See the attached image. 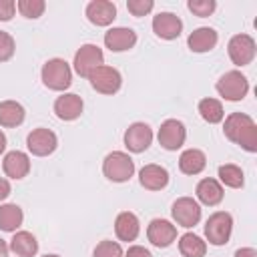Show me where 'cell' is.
<instances>
[{"mask_svg": "<svg viewBox=\"0 0 257 257\" xmlns=\"http://www.w3.org/2000/svg\"><path fill=\"white\" fill-rule=\"evenodd\" d=\"M223 133L231 143L239 145L247 153H255L257 151V124L249 114L231 112L225 118Z\"/></svg>", "mask_w": 257, "mask_h": 257, "instance_id": "cell-1", "label": "cell"}, {"mask_svg": "<svg viewBox=\"0 0 257 257\" xmlns=\"http://www.w3.org/2000/svg\"><path fill=\"white\" fill-rule=\"evenodd\" d=\"M42 82L50 90H66L72 84V70L70 64L62 58H50L42 66Z\"/></svg>", "mask_w": 257, "mask_h": 257, "instance_id": "cell-2", "label": "cell"}, {"mask_svg": "<svg viewBox=\"0 0 257 257\" xmlns=\"http://www.w3.org/2000/svg\"><path fill=\"white\" fill-rule=\"evenodd\" d=\"M102 173L112 183H124L135 175V161L122 151H112L102 161Z\"/></svg>", "mask_w": 257, "mask_h": 257, "instance_id": "cell-3", "label": "cell"}, {"mask_svg": "<svg viewBox=\"0 0 257 257\" xmlns=\"http://www.w3.org/2000/svg\"><path fill=\"white\" fill-rule=\"evenodd\" d=\"M215 88L225 100L237 102V100H243L245 94L249 92V80L241 70H229L217 80Z\"/></svg>", "mask_w": 257, "mask_h": 257, "instance_id": "cell-4", "label": "cell"}, {"mask_svg": "<svg viewBox=\"0 0 257 257\" xmlns=\"http://www.w3.org/2000/svg\"><path fill=\"white\" fill-rule=\"evenodd\" d=\"M233 231V217L227 211L213 213L205 223V237L211 245H225Z\"/></svg>", "mask_w": 257, "mask_h": 257, "instance_id": "cell-5", "label": "cell"}, {"mask_svg": "<svg viewBox=\"0 0 257 257\" xmlns=\"http://www.w3.org/2000/svg\"><path fill=\"white\" fill-rule=\"evenodd\" d=\"M74 70L76 74L88 78L92 70L104 64V54L96 44H82L74 54Z\"/></svg>", "mask_w": 257, "mask_h": 257, "instance_id": "cell-6", "label": "cell"}, {"mask_svg": "<svg viewBox=\"0 0 257 257\" xmlns=\"http://www.w3.org/2000/svg\"><path fill=\"white\" fill-rule=\"evenodd\" d=\"M227 50H229V58H231L233 64L247 66V64L253 62L255 52H257V46H255L253 36H249V34H235L229 40Z\"/></svg>", "mask_w": 257, "mask_h": 257, "instance_id": "cell-7", "label": "cell"}, {"mask_svg": "<svg viewBox=\"0 0 257 257\" xmlns=\"http://www.w3.org/2000/svg\"><path fill=\"white\" fill-rule=\"evenodd\" d=\"M88 80H90V86L100 94H114L122 84L120 72L116 68H112V66H106V64H102L96 70H92Z\"/></svg>", "mask_w": 257, "mask_h": 257, "instance_id": "cell-8", "label": "cell"}, {"mask_svg": "<svg viewBox=\"0 0 257 257\" xmlns=\"http://www.w3.org/2000/svg\"><path fill=\"white\" fill-rule=\"evenodd\" d=\"M171 215H173L177 225L189 229V227H195L201 221V205L193 197H179L173 203Z\"/></svg>", "mask_w": 257, "mask_h": 257, "instance_id": "cell-9", "label": "cell"}, {"mask_svg": "<svg viewBox=\"0 0 257 257\" xmlns=\"http://www.w3.org/2000/svg\"><path fill=\"white\" fill-rule=\"evenodd\" d=\"M26 147L34 157H48L58 147V137L50 128H34L26 137Z\"/></svg>", "mask_w": 257, "mask_h": 257, "instance_id": "cell-10", "label": "cell"}, {"mask_svg": "<svg viewBox=\"0 0 257 257\" xmlns=\"http://www.w3.org/2000/svg\"><path fill=\"white\" fill-rule=\"evenodd\" d=\"M159 145L167 151H177L185 145V139H187V128L181 120L177 118H167L161 128H159Z\"/></svg>", "mask_w": 257, "mask_h": 257, "instance_id": "cell-11", "label": "cell"}, {"mask_svg": "<svg viewBox=\"0 0 257 257\" xmlns=\"http://www.w3.org/2000/svg\"><path fill=\"white\" fill-rule=\"evenodd\" d=\"M153 143V128L147 122H133L124 131V147L131 153H145Z\"/></svg>", "mask_w": 257, "mask_h": 257, "instance_id": "cell-12", "label": "cell"}, {"mask_svg": "<svg viewBox=\"0 0 257 257\" xmlns=\"http://www.w3.org/2000/svg\"><path fill=\"white\" fill-rule=\"evenodd\" d=\"M153 32L163 40H175L183 32V22L173 12H159L153 16Z\"/></svg>", "mask_w": 257, "mask_h": 257, "instance_id": "cell-13", "label": "cell"}, {"mask_svg": "<svg viewBox=\"0 0 257 257\" xmlns=\"http://www.w3.org/2000/svg\"><path fill=\"white\" fill-rule=\"evenodd\" d=\"M135 44H137V32L133 28L116 26L104 32V46L110 52H124L131 50Z\"/></svg>", "mask_w": 257, "mask_h": 257, "instance_id": "cell-14", "label": "cell"}, {"mask_svg": "<svg viewBox=\"0 0 257 257\" xmlns=\"http://www.w3.org/2000/svg\"><path fill=\"white\" fill-rule=\"evenodd\" d=\"M147 237L155 247H169L177 239V227L167 219H153L147 227Z\"/></svg>", "mask_w": 257, "mask_h": 257, "instance_id": "cell-15", "label": "cell"}, {"mask_svg": "<svg viewBox=\"0 0 257 257\" xmlns=\"http://www.w3.org/2000/svg\"><path fill=\"white\" fill-rule=\"evenodd\" d=\"M82 108H84V102L78 94L74 92H66L62 96H58L54 100V112L60 120H74L82 114Z\"/></svg>", "mask_w": 257, "mask_h": 257, "instance_id": "cell-16", "label": "cell"}, {"mask_svg": "<svg viewBox=\"0 0 257 257\" xmlns=\"http://www.w3.org/2000/svg\"><path fill=\"white\" fill-rule=\"evenodd\" d=\"M2 169L6 173V177L18 181V179H24L28 173H30V159L26 153L22 151H10L4 155V161H2Z\"/></svg>", "mask_w": 257, "mask_h": 257, "instance_id": "cell-17", "label": "cell"}, {"mask_svg": "<svg viewBox=\"0 0 257 257\" xmlns=\"http://www.w3.org/2000/svg\"><path fill=\"white\" fill-rule=\"evenodd\" d=\"M86 18L94 26H108L116 18V6L108 0H92L86 6Z\"/></svg>", "mask_w": 257, "mask_h": 257, "instance_id": "cell-18", "label": "cell"}, {"mask_svg": "<svg viewBox=\"0 0 257 257\" xmlns=\"http://www.w3.org/2000/svg\"><path fill=\"white\" fill-rule=\"evenodd\" d=\"M139 181L149 191H161L169 185V171L161 165H145L139 171Z\"/></svg>", "mask_w": 257, "mask_h": 257, "instance_id": "cell-19", "label": "cell"}, {"mask_svg": "<svg viewBox=\"0 0 257 257\" xmlns=\"http://www.w3.org/2000/svg\"><path fill=\"white\" fill-rule=\"evenodd\" d=\"M139 231H141V223H139V217L131 211H122L116 215V221H114V233L120 241H135L139 237Z\"/></svg>", "mask_w": 257, "mask_h": 257, "instance_id": "cell-20", "label": "cell"}, {"mask_svg": "<svg viewBox=\"0 0 257 257\" xmlns=\"http://www.w3.org/2000/svg\"><path fill=\"white\" fill-rule=\"evenodd\" d=\"M217 40H219V36L215 32V28L201 26V28H197V30H193L189 34L187 44H189V48L193 52H209V50H213L217 46Z\"/></svg>", "mask_w": 257, "mask_h": 257, "instance_id": "cell-21", "label": "cell"}, {"mask_svg": "<svg viewBox=\"0 0 257 257\" xmlns=\"http://www.w3.org/2000/svg\"><path fill=\"white\" fill-rule=\"evenodd\" d=\"M195 193H197V199L203 205H209V207L219 205L223 201V195H225L223 187H221V183L217 179H201L197 189H195Z\"/></svg>", "mask_w": 257, "mask_h": 257, "instance_id": "cell-22", "label": "cell"}, {"mask_svg": "<svg viewBox=\"0 0 257 257\" xmlns=\"http://www.w3.org/2000/svg\"><path fill=\"white\" fill-rule=\"evenodd\" d=\"M8 249L18 257H34L38 253V241L30 231H16Z\"/></svg>", "mask_w": 257, "mask_h": 257, "instance_id": "cell-23", "label": "cell"}, {"mask_svg": "<svg viewBox=\"0 0 257 257\" xmlns=\"http://www.w3.org/2000/svg\"><path fill=\"white\" fill-rule=\"evenodd\" d=\"M207 167V157L199 149H187L179 157V169L185 175H199Z\"/></svg>", "mask_w": 257, "mask_h": 257, "instance_id": "cell-24", "label": "cell"}, {"mask_svg": "<svg viewBox=\"0 0 257 257\" xmlns=\"http://www.w3.org/2000/svg\"><path fill=\"white\" fill-rule=\"evenodd\" d=\"M26 110L16 100H2L0 102V124L6 128H14L24 122Z\"/></svg>", "mask_w": 257, "mask_h": 257, "instance_id": "cell-25", "label": "cell"}, {"mask_svg": "<svg viewBox=\"0 0 257 257\" xmlns=\"http://www.w3.org/2000/svg\"><path fill=\"white\" fill-rule=\"evenodd\" d=\"M24 213L16 203L0 205V229L6 233H16V229L22 225Z\"/></svg>", "mask_w": 257, "mask_h": 257, "instance_id": "cell-26", "label": "cell"}, {"mask_svg": "<svg viewBox=\"0 0 257 257\" xmlns=\"http://www.w3.org/2000/svg\"><path fill=\"white\" fill-rule=\"evenodd\" d=\"M179 251L183 257H205L207 243L195 233H185L179 239Z\"/></svg>", "mask_w": 257, "mask_h": 257, "instance_id": "cell-27", "label": "cell"}, {"mask_svg": "<svg viewBox=\"0 0 257 257\" xmlns=\"http://www.w3.org/2000/svg\"><path fill=\"white\" fill-rule=\"evenodd\" d=\"M199 114L203 120H207L209 124H217L223 120L225 116V110H223V104L217 100V98H203L199 102Z\"/></svg>", "mask_w": 257, "mask_h": 257, "instance_id": "cell-28", "label": "cell"}, {"mask_svg": "<svg viewBox=\"0 0 257 257\" xmlns=\"http://www.w3.org/2000/svg\"><path fill=\"white\" fill-rule=\"evenodd\" d=\"M219 181H221L225 187L241 189L243 183H245V177H243L241 167H237V165H221V167H219Z\"/></svg>", "mask_w": 257, "mask_h": 257, "instance_id": "cell-29", "label": "cell"}, {"mask_svg": "<svg viewBox=\"0 0 257 257\" xmlns=\"http://www.w3.org/2000/svg\"><path fill=\"white\" fill-rule=\"evenodd\" d=\"M16 8L24 18H38V16H42L46 4H44V0H18Z\"/></svg>", "mask_w": 257, "mask_h": 257, "instance_id": "cell-30", "label": "cell"}, {"mask_svg": "<svg viewBox=\"0 0 257 257\" xmlns=\"http://www.w3.org/2000/svg\"><path fill=\"white\" fill-rule=\"evenodd\" d=\"M92 257H124V253H122V247H120L116 241L104 239V241H100V243L94 247Z\"/></svg>", "mask_w": 257, "mask_h": 257, "instance_id": "cell-31", "label": "cell"}, {"mask_svg": "<svg viewBox=\"0 0 257 257\" xmlns=\"http://www.w3.org/2000/svg\"><path fill=\"white\" fill-rule=\"evenodd\" d=\"M187 8H189L195 16L205 18V16H211V14L215 12L217 2H215V0H189V2H187Z\"/></svg>", "mask_w": 257, "mask_h": 257, "instance_id": "cell-32", "label": "cell"}, {"mask_svg": "<svg viewBox=\"0 0 257 257\" xmlns=\"http://www.w3.org/2000/svg\"><path fill=\"white\" fill-rule=\"evenodd\" d=\"M14 50H16V42H14V38H12L8 32L0 30V62L10 60V58L14 56Z\"/></svg>", "mask_w": 257, "mask_h": 257, "instance_id": "cell-33", "label": "cell"}, {"mask_svg": "<svg viewBox=\"0 0 257 257\" xmlns=\"http://www.w3.org/2000/svg\"><path fill=\"white\" fill-rule=\"evenodd\" d=\"M153 8H155V2L153 0H128L126 2V10L133 16H147Z\"/></svg>", "mask_w": 257, "mask_h": 257, "instance_id": "cell-34", "label": "cell"}, {"mask_svg": "<svg viewBox=\"0 0 257 257\" xmlns=\"http://www.w3.org/2000/svg\"><path fill=\"white\" fill-rule=\"evenodd\" d=\"M14 10H16L14 0H0V20L2 22H8L14 16Z\"/></svg>", "mask_w": 257, "mask_h": 257, "instance_id": "cell-35", "label": "cell"}, {"mask_svg": "<svg viewBox=\"0 0 257 257\" xmlns=\"http://www.w3.org/2000/svg\"><path fill=\"white\" fill-rule=\"evenodd\" d=\"M124 257H153L149 249H145L143 245H131L124 253Z\"/></svg>", "mask_w": 257, "mask_h": 257, "instance_id": "cell-36", "label": "cell"}, {"mask_svg": "<svg viewBox=\"0 0 257 257\" xmlns=\"http://www.w3.org/2000/svg\"><path fill=\"white\" fill-rule=\"evenodd\" d=\"M10 183L6 181V179H2L0 177V201H4V199H8V195H10Z\"/></svg>", "mask_w": 257, "mask_h": 257, "instance_id": "cell-37", "label": "cell"}, {"mask_svg": "<svg viewBox=\"0 0 257 257\" xmlns=\"http://www.w3.org/2000/svg\"><path fill=\"white\" fill-rule=\"evenodd\" d=\"M235 257H257V251L253 247H243L235 251Z\"/></svg>", "mask_w": 257, "mask_h": 257, "instance_id": "cell-38", "label": "cell"}, {"mask_svg": "<svg viewBox=\"0 0 257 257\" xmlns=\"http://www.w3.org/2000/svg\"><path fill=\"white\" fill-rule=\"evenodd\" d=\"M8 243L4 241V239H0V257H8Z\"/></svg>", "mask_w": 257, "mask_h": 257, "instance_id": "cell-39", "label": "cell"}, {"mask_svg": "<svg viewBox=\"0 0 257 257\" xmlns=\"http://www.w3.org/2000/svg\"><path fill=\"white\" fill-rule=\"evenodd\" d=\"M6 151V135L0 131V155Z\"/></svg>", "mask_w": 257, "mask_h": 257, "instance_id": "cell-40", "label": "cell"}, {"mask_svg": "<svg viewBox=\"0 0 257 257\" xmlns=\"http://www.w3.org/2000/svg\"><path fill=\"white\" fill-rule=\"evenodd\" d=\"M42 257H60V255H54V253H50V255H42Z\"/></svg>", "mask_w": 257, "mask_h": 257, "instance_id": "cell-41", "label": "cell"}]
</instances>
